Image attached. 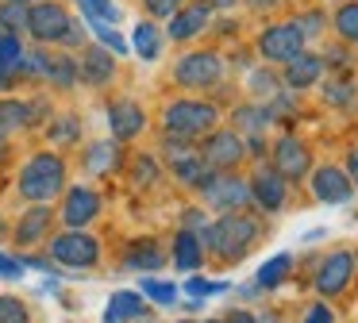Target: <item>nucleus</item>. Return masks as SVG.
I'll use <instances>...</instances> for the list:
<instances>
[{
	"mask_svg": "<svg viewBox=\"0 0 358 323\" xmlns=\"http://www.w3.org/2000/svg\"><path fill=\"white\" fill-rule=\"evenodd\" d=\"M255 238H258V223L239 212L220 215L216 223H204V231H201V246H208L224 261H239L255 246Z\"/></svg>",
	"mask_w": 358,
	"mask_h": 323,
	"instance_id": "nucleus-1",
	"label": "nucleus"
},
{
	"mask_svg": "<svg viewBox=\"0 0 358 323\" xmlns=\"http://www.w3.org/2000/svg\"><path fill=\"white\" fill-rule=\"evenodd\" d=\"M66 189V162L50 150H39L27 158V166L20 169V196L31 204H47Z\"/></svg>",
	"mask_w": 358,
	"mask_h": 323,
	"instance_id": "nucleus-2",
	"label": "nucleus"
},
{
	"mask_svg": "<svg viewBox=\"0 0 358 323\" xmlns=\"http://www.w3.org/2000/svg\"><path fill=\"white\" fill-rule=\"evenodd\" d=\"M166 123V135H178V138H201L208 131H216L220 123V112L216 104L208 100H173L162 115Z\"/></svg>",
	"mask_w": 358,
	"mask_h": 323,
	"instance_id": "nucleus-3",
	"label": "nucleus"
},
{
	"mask_svg": "<svg viewBox=\"0 0 358 323\" xmlns=\"http://www.w3.org/2000/svg\"><path fill=\"white\" fill-rule=\"evenodd\" d=\"M70 27H73L70 12L62 4H55V0H35V4H27V31L35 35V43H66Z\"/></svg>",
	"mask_w": 358,
	"mask_h": 323,
	"instance_id": "nucleus-4",
	"label": "nucleus"
},
{
	"mask_svg": "<svg viewBox=\"0 0 358 323\" xmlns=\"http://www.w3.org/2000/svg\"><path fill=\"white\" fill-rule=\"evenodd\" d=\"M50 258L58 261V266H70V269H89L101 261V243H96L93 235H85V231H66V235L50 238Z\"/></svg>",
	"mask_w": 358,
	"mask_h": 323,
	"instance_id": "nucleus-5",
	"label": "nucleus"
},
{
	"mask_svg": "<svg viewBox=\"0 0 358 323\" xmlns=\"http://www.w3.org/2000/svg\"><path fill=\"white\" fill-rule=\"evenodd\" d=\"M224 77V58L212 50H193L173 66V81L185 85V89H208Z\"/></svg>",
	"mask_w": 358,
	"mask_h": 323,
	"instance_id": "nucleus-6",
	"label": "nucleus"
},
{
	"mask_svg": "<svg viewBox=\"0 0 358 323\" xmlns=\"http://www.w3.org/2000/svg\"><path fill=\"white\" fill-rule=\"evenodd\" d=\"M304 31L301 23H273V27H266L262 35H258V50H262L266 62H289L293 54L304 50Z\"/></svg>",
	"mask_w": 358,
	"mask_h": 323,
	"instance_id": "nucleus-7",
	"label": "nucleus"
},
{
	"mask_svg": "<svg viewBox=\"0 0 358 323\" xmlns=\"http://www.w3.org/2000/svg\"><path fill=\"white\" fill-rule=\"evenodd\" d=\"M201 192H204V200H208L212 208H224V212H235L239 204H247V200H250L247 181L235 177V173H227V169H224V173L212 169V173L201 181Z\"/></svg>",
	"mask_w": 358,
	"mask_h": 323,
	"instance_id": "nucleus-8",
	"label": "nucleus"
},
{
	"mask_svg": "<svg viewBox=\"0 0 358 323\" xmlns=\"http://www.w3.org/2000/svg\"><path fill=\"white\" fill-rule=\"evenodd\" d=\"M243 154H247V146H243L239 131H208V138H204L201 146V158L208 169H235L243 162Z\"/></svg>",
	"mask_w": 358,
	"mask_h": 323,
	"instance_id": "nucleus-9",
	"label": "nucleus"
},
{
	"mask_svg": "<svg viewBox=\"0 0 358 323\" xmlns=\"http://www.w3.org/2000/svg\"><path fill=\"white\" fill-rule=\"evenodd\" d=\"M96 215H101V192L89 189V185H73L62 200V223L73 231H81V227H89Z\"/></svg>",
	"mask_w": 358,
	"mask_h": 323,
	"instance_id": "nucleus-10",
	"label": "nucleus"
},
{
	"mask_svg": "<svg viewBox=\"0 0 358 323\" xmlns=\"http://www.w3.org/2000/svg\"><path fill=\"white\" fill-rule=\"evenodd\" d=\"M312 158H308V146L301 143V138L293 135H281L278 143H273V169H278L285 181H301L304 173H308Z\"/></svg>",
	"mask_w": 358,
	"mask_h": 323,
	"instance_id": "nucleus-11",
	"label": "nucleus"
},
{
	"mask_svg": "<svg viewBox=\"0 0 358 323\" xmlns=\"http://www.w3.org/2000/svg\"><path fill=\"white\" fill-rule=\"evenodd\" d=\"M108 127H112V138H116V143H127V138L143 135L147 112H143L135 100H112L108 104Z\"/></svg>",
	"mask_w": 358,
	"mask_h": 323,
	"instance_id": "nucleus-12",
	"label": "nucleus"
},
{
	"mask_svg": "<svg viewBox=\"0 0 358 323\" xmlns=\"http://www.w3.org/2000/svg\"><path fill=\"white\" fill-rule=\"evenodd\" d=\"M312 192H316V200H324V204H347V200L355 196V185H350V177L343 173L339 166H320L316 173H312Z\"/></svg>",
	"mask_w": 358,
	"mask_h": 323,
	"instance_id": "nucleus-13",
	"label": "nucleus"
},
{
	"mask_svg": "<svg viewBox=\"0 0 358 323\" xmlns=\"http://www.w3.org/2000/svg\"><path fill=\"white\" fill-rule=\"evenodd\" d=\"M350 277H355V258L350 254H327L316 269V289L324 296H335L350 285Z\"/></svg>",
	"mask_w": 358,
	"mask_h": 323,
	"instance_id": "nucleus-14",
	"label": "nucleus"
},
{
	"mask_svg": "<svg viewBox=\"0 0 358 323\" xmlns=\"http://www.w3.org/2000/svg\"><path fill=\"white\" fill-rule=\"evenodd\" d=\"M247 189H250V200H258V208H266V212H278V208L285 204V177H281L278 169L262 166L247 181Z\"/></svg>",
	"mask_w": 358,
	"mask_h": 323,
	"instance_id": "nucleus-15",
	"label": "nucleus"
},
{
	"mask_svg": "<svg viewBox=\"0 0 358 323\" xmlns=\"http://www.w3.org/2000/svg\"><path fill=\"white\" fill-rule=\"evenodd\" d=\"M212 12L204 4H189V8H178V12L170 15V27H166V35L173 38V43H189V38H196L204 27H208Z\"/></svg>",
	"mask_w": 358,
	"mask_h": 323,
	"instance_id": "nucleus-16",
	"label": "nucleus"
},
{
	"mask_svg": "<svg viewBox=\"0 0 358 323\" xmlns=\"http://www.w3.org/2000/svg\"><path fill=\"white\" fill-rule=\"evenodd\" d=\"M320 73H324V58H316V54H308V50L293 54V58L285 62V85L296 92L312 89V85L320 81Z\"/></svg>",
	"mask_w": 358,
	"mask_h": 323,
	"instance_id": "nucleus-17",
	"label": "nucleus"
},
{
	"mask_svg": "<svg viewBox=\"0 0 358 323\" xmlns=\"http://www.w3.org/2000/svg\"><path fill=\"white\" fill-rule=\"evenodd\" d=\"M112 73H116V62H112L108 50H101V46H89V50H81V62H78V77L89 85H108Z\"/></svg>",
	"mask_w": 358,
	"mask_h": 323,
	"instance_id": "nucleus-18",
	"label": "nucleus"
},
{
	"mask_svg": "<svg viewBox=\"0 0 358 323\" xmlns=\"http://www.w3.org/2000/svg\"><path fill=\"white\" fill-rule=\"evenodd\" d=\"M50 220H55V215H50L47 204H31L24 215H20V223H16V243L20 246H35L50 231Z\"/></svg>",
	"mask_w": 358,
	"mask_h": 323,
	"instance_id": "nucleus-19",
	"label": "nucleus"
},
{
	"mask_svg": "<svg viewBox=\"0 0 358 323\" xmlns=\"http://www.w3.org/2000/svg\"><path fill=\"white\" fill-rule=\"evenodd\" d=\"M139 315H147V300H143V292L120 289V292H112V300H108L104 323H131V320H139Z\"/></svg>",
	"mask_w": 358,
	"mask_h": 323,
	"instance_id": "nucleus-20",
	"label": "nucleus"
},
{
	"mask_svg": "<svg viewBox=\"0 0 358 323\" xmlns=\"http://www.w3.org/2000/svg\"><path fill=\"white\" fill-rule=\"evenodd\" d=\"M124 266L127 269H139V273H150V269H162L166 266V254H162V246H158L155 238H139V243L127 246Z\"/></svg>",
	"mask_w": 358,
	"mask_h": 323,
	"instance_id": "nucleus-21",
	"label": "nucleus"
},
{
	"mask_svg": "<svg viewBox=\"0 0 358 323\" xmlns=\"http://www.w3.org/2000/svg\"><path fill=\"white\" fill-rule=\"evenodd\" d=\"M201 261H204L201 235L196 231H178V238H173V266L181 273H193V269H201Z\"/></svg>",
	"mask_w": 358,
	"mask_h": 323,
	"instance_id": "nucleus-22",
	"label": "nucleus"
},
{
	"mask_svg": "<svg viewBox=\"0 0 358 323\" xmlns=\"http://www.w3.org/2000/svg\"><path fill=\"white\" fill-rule=\"evenodd\" d=\"M120 143L116 138H104V143H93L85 150V169L93 177H104V173H112V169H120Z\"/></svg>",
	"mask_w": 358,
	"mask_h": 323,
	"instance_id": "nucleus-23",
	"label": "nucleus"
},
{
	"mask_svg": "<svg viewBox=\"0 0 358 323\" xmlns=\"http://www.w3.org/2000/svg\"><path fill=\"white\" fill-rule=\"evenodd\" d=\"M31 123V104L24 100H0V138H8L12 131Z\"/></svg>",
	"mask_w": 358,
	"mask_h": 323,
	"instance_id": "nucleus-24",
	"label": "nucleus"
},
{
	"mask_svg": "<svg viewBox=\"0 0 358 323\" xmlns=\"http://www.w3.org/2000/svg\"><path fill=\"white\" fill-rule=\"evenodd\" d=\"M131 46L143 62H155L158 54H162V31H158L155 23H139V27L131 31Z\"/></svg>",
	"mask_w": 358,
	"mask_h": 323,
	"instance_id": "nucleus-25",
	"label": "nucleus"
},
{
	"mask_svg": "<svg viewBox=\"0 0 358 323\" xmlns=\"http://www.w3.org/2000/svg\"><path fill=\"white\" fill-rule=\"evenodd\" d=\"M289 269H293V258H289V254H273L270 261L258 266V277H255L258 289H278V285L289 277Z\"/></svg>",
	"mask_w": 358,
	"mask_h": 323,
	"instance_id": "nucleus-26",
	"label": "nucleus"
},
{
	"mask_svg": "<svg viewBox=\"0 0 358 323\" xmlns=\"http://www.w3.org/2000/svg\"><path fill=\"white\" fill-rule=\"evenodd\" d=\"M139 292H143V300H155V304H162V308L178 304V285H170V281L143 277V281H139Z\"/></svg>",
	"mask_w": 358,
	"mask_h": 323,
	"instance_id": "nucleus-27",
	"label": "nucleus"
},
{
	"mask_svg": "<svg viewBox=\"0 0 358 323\" xmlns=\"http://www.w3.org/2000/svg\"><path fill=\"white\" fill-rule=\"evenodd\" d=\"M270 120H273V112H270V108H258V104L235 108V115H231V123H235L239 131H262Z\"/></svg>",
	"mask_w": 358,
	"mask_h": 323,
	"instance_id": "nucleus-28",
	"label": "nucleus"
},
{
	"mask_svg": "<svg viewBox=\"0 0 358 323\" xmlns=\"http://www.w3.org/2000/svg\"><path fill=\"white\" fill-rule=\"evenodd\" d=\"M20 62H24V43L20 35H0V69H8V73H20Z\"/></svg>",
	"mask_w": 358,
	"mask_h": 323,
	"instance_id": "nucleus-29",
	"label": "nucleus"
},
{
	"mask_svg": "<svg viewBox=\"0 0 358 323\" xmlns=\"http://www.w3.org/2000/svg\"><path fill=\"white\" fill-rule=\"evenodd\" d=\"M0 31H8V35L27 31V4H12V0H4V4H0Z\"/></svg>",
	"mask_w": 358,
	"mask_h": 323,
	"instance_id": "nucleus-30",
	"label": "nucleus"
},
{
	"mask_svg": "<svg viewBox=\"0 0 358 323\" xmlns=\"http://www.w3.org/2000/svg\"><path fill=\"white\" fill-rule=\"evenodd\" d=\"M335 31H339L347 43H358V0H350V4H343L339 12H335Z\"/></svg>",
	"mask_w": 358,
	"mask_h": 323,
	"instance_id": "nucleus-31",
	"label": "nucleus"
},
{
	"mask_svg": "<svg viewBox=\"0 0 358 323\" xmlns=\"http://www.w3.org/2000/svg\"><path fill=\"white\" fill-rule=\"evenodd\" d=\"M47 81H55L58 89L78 81V62L73 58H50V69H47Z\"/></svg>",
	"mask_w": 358,
	"mask_h": 323,
	"instance_id": "nucleus-32",
	"label": "nucleus"
},
{
	"mask_svg": "<svg viewBox=\"0 0 358 323\" xmlns=\"http://www.w3.org/2000/svg\"><path fill=\"white\" fill-rule=\"evenodd\" d=\"M0 323H31V312L20 296H0Z\"/></svg>",
	"mask_w": 358,
	"mask_h": 323,
	"instance_id": "nucleus-33",
	"label": "nucleus"
},
{
	"mask_svg": "<svg viewBox=\"0 0 358 323\" xmlns=\"http://www.w3.org/2000/svg\"><path fill=\"white\" fill-rule=\"evenodd\" d=\"M81 8H85L93 20H101V23H120V8L112 4V0H78Z\"/></svg>",
	"mask_w": 358,
	"mask_h": 323,
	"instance_id": "nucleus-34",
	"label": "nucleus"
},
{
	"mask_svg": "<svg viewBox=\"0 0 358 323\" xmlns=\"http://www.w3.org/2000/svg\"><path fill=\"white\" fill-rule=\"evenodd\" d=\"M78 135H81L78 115H62L58 123H50V138H55V143H78Z\"/></svg>",
	"mask_w": 358,
	"mask_h": 323,
	"instance_id": "nucleus-35",
	"label": "nucleus"
},
{
	"mask_svg": "<svg viewBox=\"0 0 358 323\" xmlns=\"http://www.w3.org/2000/svg\"><path fill=\"white\" fill-rule=\"evenodd\" d=\"M93 31H96V38H101L104 46H112L116 54H124V50H127V43L116 35V31H112V23H101V20H93Z\"/></svg>",
	"mask_w": 358,
	"mask_h": 323,
	"instance_id": "nucleus-36",
	"label": "nucleus"
},
{
	"mask_svg": "<svg viewBox=\"0 0 358 323\" xmlns=\"http://www.w3.org/2000/svg\"><path fill=\"white\" fill-rule=\"evenodd\" d=\"M24 261L20 258H8V254H0V281H20L24 277Z\"/></svg>",
	"mask_w": 358,
	"mask_h": 323,
	"instance_id": "nucleus-37",
	"label": "nucleus"
},
{
	"mask_svg": "<svg viewBox=\"0 0 358 323\" xmlns=\"http://www.w3.org/2000/svg\"><path fill=\"white\" fill-rule=\"evenodd\" d=\"M143 4H147V12L155 15V20H170L181 8V0H143Z\"/></svg>",
	"mask_w": 358,
	"mask_h": 323,
	"instance_id": "nucleus-38",
	"label": "nucleus"
},
{
	"mask_svg": "<svg viewBox=\"0 0 358 323\" xmlns=\"http://www.w3.org/2000/svg\"><path fill=\"white\" fill-rule=\"evenodd\" d=\"M193 296H212V292H224L227 285H220V281H204V277H189V285H185Z\"/></svg>",
	"mask_w": 358,
	"mask_h": 323,
	"instance_id": "nucleus-39",
	"label": "nucleus"
},
{
	"mask_svg": "<svg viewBox=\"0 0 358 323\" xmlns=\"http://www.w3.org/2000/svg\"><path fill=\"white\" fill-rule=\"evenodd\" d=\"M324 100H327V104H347V100H350V85L347 81L324 85Z\"/></svg>",
	"mask_w": 358,
	"mask_h": 323,
	"instance_id": "nucleus-40",
	"label": "nucleus"
},
{
	"mask_svg": "<svg viewBox=\"0 0 358 323\" xmlns=\"http://www.w3.org/2000/svg\"><path fill=\"white\" fill-rule=\"evenodd\" d=\"M135 177H139L143 185H155V181H158V166H155V158H135Z\"/></svg>",
	"mask_w": 358,
	"mask_h": 323,
	"instance_id": "nucleus-41",
	"label": "nucleus"
},
{
	"mask_svg": "<svg viewBox=\"0 0 358 323\" xmlns=\"http://www.w3.org/2000/svg\"><path fill=\"white\" fill-rule=\"evenodd\" d=\"M304 323H335V315H331V308H327V304H312L308 315H304Z\"/></svg>",
	"mask_w": 358,
	"mask_h": 323,
	"instance_id": "nucleus-42",
	"label": "nucleus"
},
{
	"mask_svg": "<svg viewBox=\"0 0 358 323\" xmlns=\"http://www.w3.org/2000/svg\"><path fill=\"white\" fill-rule=\"evenodd\" d=\"M250 89L266 92V96H278V92H273V77L270 73H255V77H250Z\"/></svg>",
	"mask_w": 358,
	"mask_h": 323,
	"instance_id": "nucleus-43",
	"label": "nucleus"
},
{
	"mask_svg": "<svg viewBox=\"0 0 358 323\" xmlns=\"http://www.w3.org/2000/svg\"><path fill=\"white\" fill-rule=\"evenodd\" d=\"M343 173L350 177V185H358V146H350V154H347V169Z\"/></svg>",
	"mask_w": 358,
	"mask_h": 323,
	"instance_id": "nucleus-44",
	"label": "nucleus"
},
{
	"mask_svg": "<svg viewBox=\"0 0 358 323\" xmlns=\"http://www.w3.org/2000/svg\"><path fill=\"white\" fill-rule=\"evenodd\" d=\"M227 323H258V320H255L250 312H239V308H235V312L227 315Z\"/></svg>",
	"mask_w": 358,
	"mask_h": 323,
	"instance_id": "nucleus-45",
	"label": "nucleus"
},
{
	"mask_svg": "<svg viewBox=\"0 0 358 323\" xmlns=\"http://www.w3.org/2000/svg\"><path fill=\"white\" fill-rule=\"evenodd\" d=\"M201 4H204V8H208V12H212V8H231L235 0H201Z\"/></svg>",
	"mask_w": 358,
	"mask_h": 323,
	"instance_id": "nucleus-46",
	"label": "nucleus"
},
{
	"mask_svg": "<svg viewBox=\"0 0 358 323\" xmlns=\"http://www.w3.org/2000/svg\"><path fill=\"white\" fill-rule=\"evenodd\" d=\"M12 77H16V73H8V69H0V92H4V89L12 85Z\"/></svg>",
	"mask_w": 358,
	"mask_h": 323,
	"instance_id": "nucleus-47",
	"label": "nucleus"
},
{
	"mask_svg": "<svg viewBox=\"0 0 358 323\" xmlns=\"http://www.w3.org/2000/svg\"><path fill=\"white\" fill-rule=\"evenodd\" d=\"M250 4H255V8H273L278 0H250Z\"/></svg>",
	"mask_w": 358,
	"mask_h": 323,
	"instance_id": "nucleus-48",
	"label": "nucleus"
},
{
	"mask_svg": "<svg viewBox=\"0 0 358 323\" xmlns=\"http://www.w3.org/2000/svg\"><path fill=\"white\" fill-rule=\"evenodd\" d=\"M131 323H155V320H150V312H147V315H139V320H131Z\"/></svg>",
	"mask_w": 358,
	"mask_h": 323,
	"instance_id": "nucleus-49",
	"label": "nucleus"
},
{
	"mask_svg": "<svg viewBox=\"0 0 358 323\" xmlns=\"http://www.w3.org/2000/svg\"><path fill=\"white\" fill-rule=\"evenodd\" d=\"M12 4H35V0H12Z\"/></svg>",
	"mask_w": 358,
	"mask_h": 323,
	"instance_id": "nucleus-50",
	"label": "nucleus"
},
{
	"mask_svg": "<svg viewBox=\"0 0 358 323\" xmlns=\"http://www.w3.org/2000/svg\"><path fill=\"white\" fill-rule=\"evenodd\" d=\"M178 323H196V320H178Z\"/></svg>",
	"mask_w": 358,
	"mask_h": 323,
	"instance_id": "nucleus-51",
	"label": "nucleus"
},
{
	"mask_svg": "<svg viewBox=\"0 0 358 323\" xmlns=\"http://www.w3.org/2000/svg\"><path fill=\"white\" fill-rule=\"evenodd\" d=\"M212 323H227V320H212Z\"/></svg>",
	"mask_w": 358,
	"mask_h": 323,
	"instance_id": "nucleus-52",
	"label": "nucleus"
},
{
	"mask_svg": "<svg viewBox=\"0 0 358 323\" xmlns=\"http://www.w3.org/2000/svg\"><path fill=\"white\" fill-rule=\"evenodd\" d=\"M0 35H4V31H0Z\"/></svg>",
	"mask_w": 358,
	"mask_h": 323,
	"instance_id": "nucleus-53",
	"label": "nucleus"
},
{
	"mask_svg": "<svg viewBox=\"0 0 358 323\" xmlns=\"http://www.w3.org/2000/svg\"><path fill=\"white\" fill-rule=\"evenodd\" d=\"M0 231H4V227H0Z\"/></svg>",
	"mask_w": 358,
	"mask_h": 323,
	"instance_id": "nucleus-54",
	"label": "nucleus"
}]
</instances>
